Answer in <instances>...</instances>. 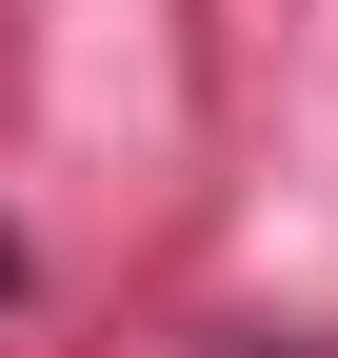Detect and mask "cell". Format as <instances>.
<instances>
[{
    "mask_svg": "<svg viewBox=\"0 0 338 358\" xmlns=\"http://www.w3.org/2000/svg\"><path fill=\"white\" fill-rule=\"evenodd\" d=\"M0 279H20V239H0Z\"/></svg>",
    "mask_w": 338,
    "mask_h": 358,
    "instance_id": "6da1fadb",
    "label": "cell"
}]
</instances>
